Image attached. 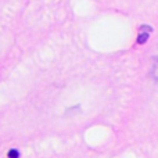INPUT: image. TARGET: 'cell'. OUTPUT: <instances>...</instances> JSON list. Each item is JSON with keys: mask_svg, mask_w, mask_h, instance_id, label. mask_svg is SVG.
<instances>
[{"mask_svg": "<svg viewBox=\"0 0 158 158\" xmlns=\"http://www.w3.org/2000/svg\"><path fill=\"white\" fill-rule=\"evenodd\" d=\"M148 36H150V33H147V32H140L139 36H137V43H139V44L146 43V42H147V39H148Z\"/></svg>", "mask_w": 158, "mask_h": 158, "instance_id": "1", "label": "cell"}, {"mask_svg": "<svg viewBox=\"0 0 158 158\" xmlns=\"http://www.w3.org/2000/svg\"><path fill=\"white\" fill-rule=\"evenodd\" d=\"M7 156H8V158H18V157H19V153H18L17 150H14V148H13V150L8 151Z\"/></svg>", "mask_w": 158, "mask_h": 158, "instance_id": "2", "label": "cell"}, {"mask_svg": "<svg viewBox=\"0 0 158 158\" xmlns=\"http://www.w3.org/2000/svg\"><path fill=\"white\" fill-rule=\"evenodd\" d=\"M154 78L158 79V58H156V63H154V69H153Z\"/></svg>", "mask_w": 158, "mask_h": 158, "instance_id": "3", "label": "cell"}]
</instances>
